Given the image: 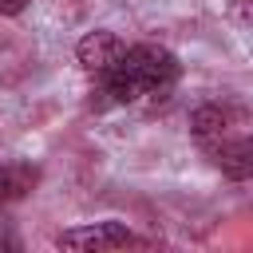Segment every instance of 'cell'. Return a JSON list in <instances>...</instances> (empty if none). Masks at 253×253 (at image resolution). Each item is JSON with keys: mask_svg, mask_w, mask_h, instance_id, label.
I'll return each mask as SVG.
<instances>
[{"mask_svg": "<svg viewBox=\"0 0 253 253\" xmlns=\"http://www.w3.org/2000/svg\"><path fill=\"white\" fill-rule=\"evenodd\" d=\"M206 154H210V162L225 174V178H237V182H249L253 178V138H213V142H206Z\"/></svg>", "mask_w": 253, "mask_h": 253, "instance_id": "cell-3", "label": "cell"}, {"mask_svg": "<svg viewBox=\"0 0 253 253\" xmlns=\"http://www.w3.org/2000/svg\"><path fill=\"white\" fill-rule=\"evenodd\" d=\"M229 123H233V115H229L225 107H217V103H206V107H198V111L190 115V130H194V138H202V142L221 138V134L229 130Z\"/></svg>", "mask_w": 253, "mask_h": 253, "instance_id": "cell-6", "label": "cell"}, {"mask_svg": "<svg viewBox=\"0 0 253 253\" xmlns=\"http://www.w3.org/2000/svg\"><path fill=\"white\" fill-rule=\"evenodd\" d=\"M249 20H253V8H249Z\"/></svg>", "mask_w": 253, "mask_h": 253, "instance_id": "cell-8", "label": "cell"}, {"mask_svg": "<svg viewBox=\"0 0 253 253\" xmlns=\"http://www.w3.org/2000/svg\"><path fill=\"white\" fill-rule=\"evenodd\" d=\"M123 51H126V43H123L115 32H107V28H95V32H87V36L75 43V59H79V67L91 71V75H103Z\"/></svg>", "mask_w": 253, "mask_h": 253, "instance_id": "cell-4", "label": "cell"}, {"mask_svg": "<svg viewBox=\"0 0 253 253\" xmlns=\"http://www.w3.org/2000/svg\"><path fill=\"white\" fill-rule=\"evenodd\" d=\"M178 79V59L158 43L126 47L103 75H95V107H123L142 95H162Z\"/></svg>", "mask_w": 253, "mask_h": 253, "instance_id": "cell-1", "label": "cell"}, {"mask_svg": "<svg viewBox=\"0 0 253 253\" xmlns=\"http://www.w3.org/2000/svg\"><path fill=\"white\" fill-rule=\"evenodd\" d=\"M24 8H28V0H0V16H16Z\"/></svg>", "mask_w": 253, "mask_h": 253, "instance_id": "cell-7", "label": "cell"}, {"mask_svg": "<svg viewBox=\"0 0 253 253\" xmlns=\"http://www.w3.org/2000/svg\"><path fill=\"white\" fill-rule=\"evenodd\" d=\"M55 245L75 249V253H119V249H146L154 241L126 229L123 221H91V225H75V229L55 233Z\"/></svg>", "mask_w": 253, "mask_h": 253, "instance_id": "cell-2", "label": "cell"}, {"mask_svg": "<svg viewBox=\"0 0 253 253\" xmlns=\"http://www.w3.org/2000/svg\"><path fill=\"white\" fill-rule=\"evenodd\" d=\"M36 182H40V170L36 166H28V162H4L0 166V206L32 194Z\"/></svg>", "mask_w": 253, "mask_h": 253, "instance_id": "cell-5", "label": "cell"}]
</instances>
